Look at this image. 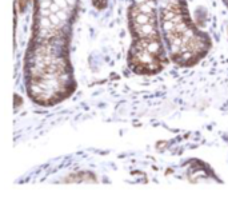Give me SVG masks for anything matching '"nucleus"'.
Wrapping results in <instances>:
<instances>
[{
    "label": "nucleus",
    "mask_w": 228,
    "mask_h": 199,
    "mask_svg": "<svg viewBox=\"0 0 228 199\" xmlns=\"http://www.w3.org/2000/svg\"><path fill=\"white\" fill-rule=\"evenodd\" d=\"M56 14H58V17L60 19V20H66L67 19V15L64 14L63 11H59V12H56Z\"/></svg>",
    "instance_id": "obj_7"
},
{
    "label": "nucleus",
    "mask_w": 228,
    "mask_h": 199,
    "mask_svg": "<svg viewBox=\"0 0 228 199\" xmlns=\"http://www.w3.org/2000/svg\"><path fill=\"white\" fill-rule=\"evenodd\" d=\"M41 15L43 16H51V9H41Z\"/></svg>",
    "instance_id": "obj_9"
},
{
    "label": "nucleus",
    "mask_w": 228,
    "mask_h": 199,
    "mask_svg": "<svg viewBox=\"0 0 228 199\" xmlns=\"http://www.w3.org/2000/svg\"><path fill=\"white\" fill-rule=\"evenodd\" d=\"M136 3H139V4H144V3H147L148 0H135Z\"/></svg>",
    "instance_id": "obj_10"
},
{
    "label": "nucleus",
    "mask_w": 228,
    "mask_h": 199,
    "mask_svg": "<svg viewBox=\"0 0 228 199\" xmlns=\"http://www.w3.org/2000/svg\"><path fill=\"white\" fill-rule=\"evenodd\" d=\"M67 1H68L69 4H73V1H75V0H67Z\"/></svg>",
    "instance_id": "obj_11"
},
{
    "label": "nucleus",
    "mask_w": 228,
    "mask_h": 199,
    "mask_svg": "<svg viewBox=\"0 0 228 199\" xmlns=\"http://www.w3.org/2000/svg\"><path fill=\"white\" fill-rule=\"evenodd\" d=\"M49 20L52 21V24H59V21H60V19H59L56 15H52L51 14V16H49Z\"/></svg>",
    "instance_id": "obj_5"
},
{
    "label": "nucleus",
    "mask_w": 228,
    "mask_h": 199,
    "mask_svg": "<svg viewBox=\"0 0 228 199\" xmlns=\"http://www.w3.org/2000/svg\"><path fill=\"white\" fill-rule=\"evenodd\" d=\"M41 26L43 27H46V28H48V27H51L52 26V21L51 20H48V19H41Z\"/></svg>",
    "instance_id": "obj_4"
},
{
    "label": "nucleus",
    "mask_w": 228,
    "mask_h": 199,
    "mask_svg": "<svg viewBox=\"0 0 228 199\" xmlns=\"http://www.w3.org/2000/svg\"><path fill=\"white\" fill-rule=\"evenodd\" d=\"M55 4H58L60 8H64V7L67 6V3H66V0H55Z\"/></svg>",
    "instance_id": "obj_6"
},
{
    "label": "nucleus",
    "mask_w": 228,
    "mask_h": 199,
    "mask_svg": "<svg viewBox=\"0 0 228 199\" xmlns=\"http://www.w3.org/2000/svg\"><path fill=\"white\" fill-rule=\"evenodd\" d=\"M136 23L142 24V26H144V24H150V23H153V19H150V15H144V14H139L138 16L135 17Z\"/></svg>",
    "instance_id": "obj_2"
},
{
    "label": "nucleus",
    "mask_w": 228,
    "mask_h": 199,
    "mask_svg": "<svg viewBox=\"0 0 228 199\" xmlns=\"http://www.w3.org/2000/svg\"><path fill=\"white\" fill-rule=\"evenodd\" d=\"M51 6H52V4L49 3L48 0H46V1H41V3H40V7H41V8H48V7H51Z\"/></svg>",
    "instance_id": "obj_8"
},
{
    "label": "nucleus",
    "mask_w": 228,
    "mask_h": 199,
    "mask_svg": "<svg viewBox=\"0 0 228 199\" xmlns=\"http://www.w3.org/2000/svg\"><path fill=\"white\" fill-rule=\"evenodd\" d=\"M139 11H140V14H144V15H152L153 8L151 6H148L147 3H144V4H139Z\"/></svg>",
    "instance_id": "obj_3"
},
{
    "label": "nucleus",
    "mask_w": 228,
    "mask_h": 199,
    "mask_svg": "<svg viewBox=\"0 0 228 199\" xmlns=\"http://www.w3.org/2000/svg\"><path fill=\"white\" fill-rule=\"evenodd\" d=\"M139 34L142 35V36H153L155 35V28H153L152 26H150V24H144V26H142L140 28H139Z\"/></svg>",
    "instance_id": "obj_1"
}]
</instances>
